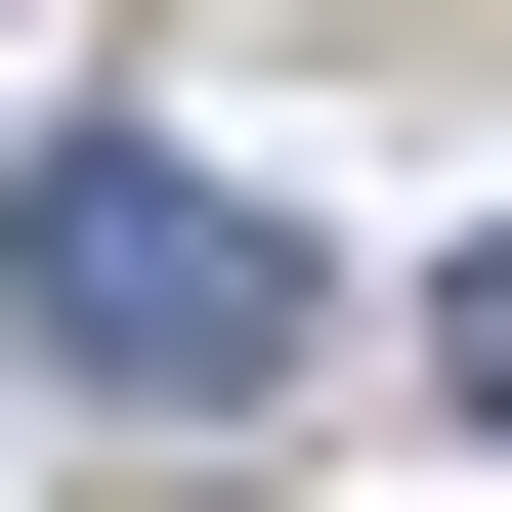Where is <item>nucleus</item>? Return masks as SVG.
<instances>
[{
  "instance_id": "f257e3e1",
  "label": "nucleus",
  "mask_w": 512,
  "mask_h": 512,
  "mask_svg": "<svg viewBox=\"0 0 512 512\" xmlns=\"http://www.w3.org/2000/svg\"><path fill=\"white\" fill-rule=\"evenodd\" d=\"M0 384H86V427H256V384H299V214H256L214 128H43V171H0Z\"/></svg>"
},
{
  "instance_id": "f03ea898",
  "label": "nucleus",
  "mask_w": 512,
  "mask_h": 512,
  "mask_svg": "<svg viewBox=\"0 0 512 512\" xmlns=\"http://www.w3.org/2000/svg\"><path fill=\"white\" fill-rule=\"evenodd\" d=\"M427 342H470V470H512V256H470V299H427Z\"/></svg>"
}]
</instances>
